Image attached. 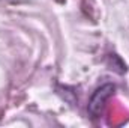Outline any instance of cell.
I'll return each instance as SVG.
<instances>
[{"mask_svg":"<svg viewBox=\"0 0 129 128\" xmlns=\"http://www.w3.org/2000/svg\"><path fill=\"white\" fill-rule=\"evenodd\" d=\"M113 92H114V86L113 84H105V86L99 88L93 94L92 99H90V104H89V112L93 118H98L102 113L107 99L113 95Z\"/></svg>","mask_w":129,"mask_h":128,"instance_id":"obj_1","label":"cell"}]
</instances>
